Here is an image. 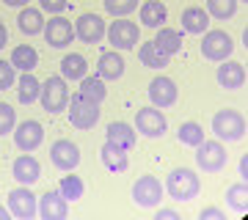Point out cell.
<instances>
[{"instance_id": "obj_1", "label": "cell", "mask_w": 248, "mask_h": 220, "mask_svg": "<svg viewBox=\"0 0 248 220\" xmlns=\"http://www.w3.org/2000/svg\"><path fill=\"white\" fill-rule=\"evenodd\" d=\"M163 187L174 201H193L196 195L202 193V179L190 168H174Z\"/></svg>"}, {"instance_id": "obj_2", "label": "cell", "mask_w": 248, "mask_h": 220, "mask_svg": "<svg viewBox=\"0 0 248 220\" xmlns=\"http://www.w3.org/2000/svg\"><path fill=\"white\" fill-rule=\"evenodd\" d=\"M246 116L240 110H232V107H223L213 116V132L218 141H243L246 138Z\"/></svg>"}, {"instance_id": "obj_3", "label": "cell", "mask_w": 248, "mask_h": 220, "mask_svg": "<svg viewBox=\"0 0 248 220\" xmlns=\"http://www.w3.org/2000/svg\"><path fill=\"white\" fill-rule=\"evenodd\" d=\"M69 86H66V80L61 74H53V77H47L42 83V91H39V102L45 107L47 113H61L66 110L69 105Z\"/></svg>"}, {"instance_id": "obj_4", "label": "cell", "mask_w": 248, "mask_h": 220, "mask_svg": "<svg viewBox=\"0 0 248 220\" xmlns=\"http://www.w3.org/2000/svg\"><path fill=\"white\" fill-rule=\"evenodd\" d=\"M105 39L110 42L113 50H133L135 44L141 42V28L138 22L127 17H119L116 22H110V28L105 30Z\"/></svg>"}, {"instance_id": "obj_5", "label": "cell", "mask_w": 248, "mask_h": 220, "mask_svg": "<svg viewBox=\"0 0 248 220\" xmlns=\"http://www.w3.org/2000/svg\"><path fill=\"white\" fill-rule=\"evenodd\" d=\"M66 110H69L72 127H78V130H94L99 124V105L91 102V99H86L83 94L69 97V107Z\"/></svg>"}, {"instance_id": "obj_6", "label": "cell", "mask_w": 248, "mask_h": 220, "mask_svg": "<svg viewBox=\"0 0 248 220\" xmlns=\"http://www.w3.org/2000/svg\"><path fill=\"white\" fill-rule=\"evenodd\" d=\"M232 53H234V42H232V36L226 33V30H204L202 55L207 61L221 63V61H226Z\"/></svg>"}, {"instance_id": "obj_7", "label": "cell", "mask_w": 248, "mask_h": 220, "mask_svg": "<svg viewBox=\"0 0 248 220\" xmlns=\"http://www.w3.org/2000/svg\"><path fill=\"white\" fill-rule=\"evenodd\" d=\"M163 193H166V187L160 185L155 176H149V174L138 176L133 185V204L141 206V209H155L163 201Z\"/></svg>"}, {"instance_id": "obj_8", "label": "cell", "mask_w": 248, "mask_h": 220, "mask_svg": "<svg viewBox=\"0 0 248 220\" xmlns=\"http://www.w3.org/2000/svg\"><path fill=\"white\" fill-rule=\"evenodd\" d=\"M196 162H199L204 174H218L226 165V149L221 146V141H207L204 138L196 146Z\"/></svg>"}, {"instance_id": "obj_9", "label": "cell", "mask_w": 248, "mask_h": 220, "mask_svg": "<svg viewBox=\"0 0 248 220\" xmlns=\"http://www.w3.org/2000/svg\"><path fill=\"white\" fill-rule=\"evenodd\" d=\"M75 39V22H69L61 14H53V19L45 22V42L53 50H66Z\"/></svg>"}, {"instance_id": "obj_10", "label": "cell", "mask_w": 248, "mask_h": 220, "mask_svg": "<svg viewBox=\"0 0 248 220\" xmlns=\"http://www.w3.org/2000/svg\"><path fill=\"white\" fill-rule=\"evenodd\" d=\"M166 130H169V121H166V116L160 113V107L149 105L135 113V132H141L146 138H163Z\"/></svg>"}, {"instance_id": "obj_11", "label": "cell", "mask_w": 248, "mask_h": 220, "mask_svg": "<svg viewBox=\"0 0 248 220\" xmlns=\"http://www.w3.org/2000/svg\"><path fill=\"white\" fill-rule=\"evenodd\" d=\"M9 212L19 220H31L39 215V198L31 193L28 185H19L9 193Z\"/></svg>"}, {"instance_id": "obj_12", "label": "cell", "mask_w": 248, "mask_h": 220, "mask_svg": "<svg viewBox=\"0 0 248 220\" xmlns=\"http://www.w3.org/2000/svg\"><path fill=\"white\" fill-rule=\"evenodd\" d=\"M50 160H53V165L58 168V171H63V174L75 171V168L80 165V149H78V143L66 141V138L55 141L53 146H50Z\"/></svg>"}, {"instance_id": "obj_13", "label": "cell", "mask_w": 248, "mask_h": 220, "mask_svg": "<svg viewBox=\"0 0 248 220\" xmlns=\"http://www.w3.org/2000/svg\"><path fill=\"white\" fill-rule=\"evenodd\" d=\"M177 99H179V88L171 77H155L149 83V102L155 107H160V110L174 107Z\"/></svg>"}, {"instance_id": "obj_14", "label": "cell", "mask_w": 248, "mask_h": 220, "mask_svg": "<svg viewBox=\"0 0 248 220\" xmlns=\"http://www.w3.org/2000/svg\"><path fill=\"white\" fill-rule=\"evenodd\" d=\"M11 135H14V146H17L19 151H33V149L42 146V141H45V130H42V124L33 121V118L17 124Z\"/></svg>"}, {"instance_id": "obj_15", "label": "cell", "mask_w": 248, "mask_h": 220, "mask_svg": "<svg viewBox=\"0 0 248 220\" xmlns=\"http://www.w3.org/2000/svg\"><path fill=\"white\" fill-rule=\"evenodd\" d=\"M105 19L99 17V14H80L78 22H75V36H78L80 42L86 44H97L105 39Z\"/></svg>"}, {"instance_id": "obj_16", "label": "cell", "mask_w": 248, "mask_h": 220, "mask_svg": "<svg viewBox=\"0 0 248 220\" xmlns=\"http://www.w3.org/2000/svg\"><path fill=\"white\" fill-rule=\"evenodd\" d=\"M39 215L42 220H63L69 218V201L58 190H50L39 198Z\"/></svg>"}, {"instance_id": "obj_17", "label": "cell", "mask_w": 248, "mask_h": 220, "mask_svg": "<svg viewBox=\"0 0 248 220\" xmlns=\"http://www.w3.org/2000/svg\"><path fill=\"white\" fill-rule=\"evenodd\" d=\"M218 86L221 88H226V91H237V88H243L246 86V80H248V74H246V66L243 63H237V61H221V66H218Z\"/></svg>"}, {"instance_id": "obj_18", "label": "cell", "mask_w": 248, "mask_h": 220, "mask_svg": "<svg viewBox=\"0 0 248 220\" xmlns=\"http://www.w3.org/2000/svg\"><path fill=\"white\" fill-rule=\"evenodd\" d=\"M99 160H102V165H105L110 174H122V171H127V165H130V154H127V149L119 146V143H110V141L102 143Z\"/></svg>"}, {"instance_id": "obj_19", "label": "cell", "mask_w": 248, "mask_h": 220, "mask_svg": "<svg viewBox=\"0 0 248 220\" xmlns=\"http://www.w3.org/2000/svg\"><path fill=\"white\" fill-rule=\"evenodd\" d=\"M11 174H14V179H17L19 185H33V182H39V176H42V165H39V160L31 157V154H19L17 160H14V165H11Z\"/></svg>"}, {"instance_id": "obj_20", "label": "cell", "mask_w": 248, "mask_h": 220, "mask_svg": "<svg viewBox=\"0 0 248 220\" xmlns=\"http://www.w3.org/2000/svg\"><path fill=\"white\" fill-rule=\"evenodd\" d=\"M182 30L185 33H193V36L210 30V14H207V9L190 6V9L182 11Z\"/></svg>"}, {"instance_id": "obj_21", "label": "cell", "mask_w": 248, "mask_h": 220, "mask_svg": "<svg viewBox=\"0 0 248 220\" xmlns=\"http://www.w3.org/2000/svg\"><path fill=\"white\" fill-rule=\"evenodd\" d=\"M58 66H61V77L66 80V83H69V80H80V77L89 74V61H86L80 53H66Z\"/></svg>"}, {"instance_id": "obj_22", "label": "cell", "mask_w": 248, "mask_h": 220, "mask_svg": "<svg viewBox=\"0 0 248 220\" xmlns=\"http://www.w3.org/2000/svg\"><path fill=\"white\" fill-rule=\"evenodd\" d=\"M138 17H141V25H146V28H163L169 11L163 6V0H146V3H141Z\"/></svg>"}, {"instance_id": "obj_23", "label": "cell", "mask_w": 248, "mask_h": 220, "mask_svg": "<svg viewBox=\"0 0 248 220\" xmlns=\"http://www.w3.org/2000/svg\"><path fill=\"white\" fill-rule=\"evenodd\" d=\"M108 141L119 143V146H124L130 151L135 146V141H138V132L133 130V124H127V121H110L108 124Z\"/></svg>"}, {"instance_id": "obj_24", "label": "cell", "mask_w": 248, "mask_h": 220, "mask_svg": "<svg viewBox=\"0 0 248 220\" xmlns=\"http://www.w3.org/2000/svg\"><path fill=\"white\" fill-rule=\"evenodd\" d=\"M80 91L78 94H83L86 99H91V102H97V105H102L108 99V88H105V80L99 77V74H86V77H80Z\"/></svg>"}, {"instance_id": "obj_25", "label": "cell", "mask_w": 248, "mask_h": 220, "mask_svg": "<svg viewBox=\"0 0 248 220\" xmlns=\"http://www.w3.org/2000/svg\"><path fill=\"white\" fill-rule=\"evenodd\" d=\"M97 74L102 80H119L124 74V58L119 53H102L99 55V63H97Z\"/></svg>"}, {"instance_id": "obj_26", "label": "cell", "mask_w": 248, "mask_h": 220, "mask_svg": "<svg viewBox=\"0 0 248 220\" xmlns=\"http://www.w3.org/2000/svg\"><path fill=\"white\" fill-rule=\"evenodd\" d=\"M17 28L25 36H36L45 30V17H42V9H31V6H22L17 17Z\"/></svg>"}, {"instance_id": "obj_27", "label": "cell", "mask_w": 248, "mask_h": 220, "mask_svg": "<svg viewBox=\"0 0 248 220\" xmlns=\"http://www.w3.org/2000/svg\"><path fill=\"white\" fill-rule=\"evenodd\" d=\"M138 58H141V63L149 66V69H166L171 55H166L155 42H143L141 47H138Z\"/></svg>"}, {"instance_id": "obj_28", "label": "cell", "mask_w": 248, "mask_h": 220, "mask_svg": "<svg viewBox=\"0 0 248 220\" xmlns=\"http://www.w3.org/2000/svg\"><path fill=\"white\" fill-rule=\"evenodd\" d=\"M11 66L19 72H33L39 66V55L31 44H17L14 50H11Z\"/></svg>"}, {"instance_id": "obj_29", "label": "cell", "mask_w": 248, "mask_h": 220, "mask_svg": "<svg viewBox=\"0 0 248 220\" xmlns=\"http://www.w3.org/2000/svg\"><path fill=\"white\" fill-rule=\"evenodd\" d=\"M152 42L157 44L166 55H177L179 50H182V33H177L174 28H166V25L157 28V36H155Z\"/></svg>"}, {"instance_id": "obj_30", "label": "cell", "mask_w": 248, "mask_h": 220, "mask_svg": "<svg viewBox=\"0 0 248 220\" xmlns=\"http://www.w3.org/2000/svg\"><path fill=\"white\" fill-rule=\"evenodd\" d=\"M39 91H42V83L31 74V72H22V77L17 83V97L22 105H33L36 99H39Z\"/></svg>"}, {"instance_id": "obj_31", "label": "cell", "mask_w": 248, "mask_h": 220, "mask_svg": "<svg viewBox=\"0 0 248 220\" xmlns=\"http://www.w3.org/2000/svg\"><path fill=\"white\" fill-rule=\"evenodd\" d=\"M58 193H61L66 201H80L83 193H86V185H83L80 176H72V171H69V176H63L61 182H58Z\"/></svg>"}, {"instance_id": "obj_32", "label": "cell", "mask_w": 248, "mask_h": 220, "mask_svg": "<svg viewBox=\"0 0 248 220\" xmlns=\"http://www.w3.org/2000/svg\"><path fill=\"white\" fill-rule=\"evenodd\" d=\"M226 204H229V209L234 212H246L248 206V182H237V185H232L229 190H226Z\"/></svg>"}, {"instance_id": "obj_33", "label": "cell", "mask_w": 248, "mask_h": 220, "mask_svg": "<svg viewBox=\"0 0 248 220\" xmlns=\"http://www.w3.org/2000/svg\"><path fill=\"white\" fill-rule=\"evenodd\" d=\"M177 138H179V143H185V146H193V149H196V146L204 141L202 124H199V121H185L177 130Z\"/></svg>"}, {"instance_id": "obj_34", "label": "cell", "mask_w": 248, "mask_h": 220, "mask_svg": "<svg viewBox=\"0 0 248 220\" xmlns=\"http://www.w3.org/2000/svg\"><path fill=\"white\" fill-rule=\"evenodd\" d=\"M207 14L215 19H229L237 11V0H207Z\"/></svg>"}, {"instance_id": "obj_35", "label": "cell", "mask_w": 248, "mask_h": 220, "mask_svg": "<svg viewBox=\"0 0 248 220\" xmlns=\"http://www.w3.org/2000/svg\"><path fill=\"white\" fill-rule=\"evenodd\" d=\"M105 3V11L110 17H127L138 9V0H102Z\"/></svg>"}, {"instance_id": "obj_36", "label": "cell", "mask_w": 248, "mask_h": 220, "mask_svg": "<svg viewBox=\"0 0 248 220\" xmlns=\"http://www.w3.org/2000/svg\"><path fill=\"white\" fill-rule=\"evenodd\" d=\"M14 127H17L14 107L6 105V102H0V138H3V135H9V132H14Z\"/></svg>"}, {"instance_id": "obj_37", "label": "cell", "mask_w": 248, "mask_h": 220, "mask_svg": "<svg viewBox=\"0 0 248 220\" xmlns=\"http://www.w3.org/2000/svg\"><path fill=\"white\" fill-rule=\"evenodd\" d=\"M14 83H17V69L11 66V61L0 58V91H9Z\"/></svg>"}, {"instance_id": "obj_38", "label": "cell", "mask_w": 248, "mask_h": 220, "mask_svg": "<svg viewBox=\"0 0 248 220\" xmlns=\"http://www.w3.org/2000/svg\"><path fill=\"white\" fill-rule=\"evenodd\" d=\"M39 6H42L47 14H61V11L69 6V0H39Z\"/></svg>"}, {"instance_id": "obj_39", "label": "cell", "mask_w": 248, "mask_h": 220, "mask_svg": "<svg viewBox=\"0 0 248 220\" xmlns=\"http://www.w3.org/2000/svg\"><path fill=\"white\" fill-rule=\"evenodd\" d=\"M199 220H223V212L218 209V206H204V209L199 212Z\"/></svg>"}, {"instance_id": "obj_40", "label": "cell", "mask_w": 248, "mask_h": 220, "mask_svg": "<svg viewBox=\"0 0 248 220\" xmlns=\"http://www.w3.org/2000/svg\"><path fill=\"white\" fill-rule=\"evenodd\" d=\"M155 220H182L177 209H157L155 212Z\"/></svg>"}, {"instance_id": "obj_41", "label": "cell", "mask_w": 248, "mask_h": 220, "mask_svg": "<svg viewBox=\"0 0 248 220\" xmlns=\"http://www.w3.org/2000/svg\"><path fill=\"white\" fill-rule=\"evenodd\" d=\"M240 176H243V182H248V157L243 154V160H240Z\"/></svg>"}, {"instance_id": "obj_42", "label": "cell", "mask_w": 248, "mask_h": 220, "mask_svg": "<svg viewBox=\"0 0 248 220\" xmlns=\"http://www.w3.org/2000/svg\"><path fill=\"white\" fill-rule=\"evenodd\" d=\"M6 44H9V30H6V25L0 22V50H3Z\"/></svg>"}, {"instance_id": "obj_43", "label": "cell", "mask_w": 248, "mask_h": 220, "mask_svg": "<svg viewBox=\"0 0 248 220\" xmlns=\"http://www.w3.org/2000/svg\"><path fill=\"white\" fill-rule=\"evenodd\" d=\"M6 6H11V9H22V6H28L31 0H3Z\"/></svg>"}, {"instance_id": "obj_44", "label": "cell", "mask_w": 248, "mask_h": 220, "mask_svg": "<svg viewBox=\"0 0 248 220\" xmlns=\"http://www.w3.org/2000/svg\"><path fill=\"white\" fill-rule=\"evenodd\" d=\"M11 218V212H9V206H0V220H9Z\"/></svg>"}, {"instance_id": "obj_45", "label": "cell", "mask_w": 248, "mask_h": 220, "mask_svg": "<svg viewBox=\"0 0 248 220\" xmlns=\"http://www.w3.org/2000/svg\"><path fill=\"white\" fill-rule=\"evenodd\" d=\"M246 3H248V0H243V6H246Z\"/></svg>"}]
</instances>
